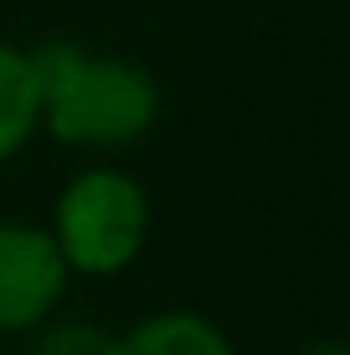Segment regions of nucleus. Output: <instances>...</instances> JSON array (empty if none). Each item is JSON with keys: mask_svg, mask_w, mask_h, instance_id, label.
Here are the masks:
<instances>
[{"mask_svg": "<svg viewBox=\"0 0 350 355\" xmlns=\"http://www.w3.org/2000/svg\"><path fill=\"white\" fill-rule=\"evenodd\" d=\"M36 72V129L62 144L124 150L160 119V83L144 62L114 52H88L78 42L31 46Z\"/></svg>", "mask_w": 350, "mask_h": 355, "instance_id": "nucleus-1", "label": "nucleus"}, {"mask_svg": "<svg viewBox=\"0 0 350 355\" xmlns=\"http://www.w3.org/2000/svg\"><path fill=\"white\" fill-rule=\"evenodd\" d=\"M150 237V196L124 170H82L67 180L52 216V242L62 252L67 273L114 278L144 252Z\"/></svg>", "mask_w": 350, "mask_h": 355, "instance_id": "nucleus-2", "label": "nucleus"}, {"mask_svg": "<svg viewBox=\"0 0 350 355\" xmlns=\"http://www.w3.org/2000/svg\"><path fill=\"white\" fill-rule=\"evenodd\" d=\"M67 293V263L52 232L31 222H0V335H21L52 320Z\"/></svg>", "mask_w": 350, "mask_h": 355, "instance_id": "nucleus-3", "label": "nucleus"}, {"mask_svg": "<svg viewBox=\"0 0 350 355\" xmlns=\"http://www.w3.org/2000/svg\"><path fill=\"white\" fill-rule=\"evenodd\" d=\"M114 355H237V345L196 309H165L114 335Z\"/></svg>", "mask_w": 350, "mask_h": 355, "instance_id": "nucleus-4", "label": "nucleus"}, {"mask_svg": "<svg viewBox=\"0 0 350 355\" xmlns=\"http://www.w3.org/2000/svg\"><path fill=\"white\" fill-rule=\"evenodd\" d=\"M36 134V72H31V52L0 42V165L10 155H21Z\"/></svg>", "mask_w": 350, "mask_h": 355, "instance_id": "nucleus-5", "label": "nucleus"}, {"mask_svg": "<svg viewBox=\"0 0 350 355\" xmlns=\"http://www.w3.org/2000/svg\"><path fill=\"white\" fill-rule=\"evenodd\" d=\"M31 355H114V335L93 320H42Z\"/></svg>", "mask_w": 350, "mask_h": 355, "instance_id": "nucleus-6", "label": "nucleus"}, {"mask_svg": "<svg viewBox=\"0 0 350 355\" xmlns=\"http://www.w3.org/2000/svg\"><path fill=\"white\" fill-rule=\"evenodd\" d=\"M299 355H350V350H345V340H335V335H330V340H309V345L299 350Z\"/></svg>", "mask_w": 350, "mask_h": 355, "instance_id": "nucleus-7", "label": "nucleus"}]
</instances>
